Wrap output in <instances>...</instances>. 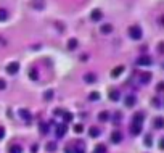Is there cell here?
Instances as JSON below:
<instances>
[{"label": "cell", "mask_w": 164, "mask_h": 153, "mask_svg": "<svg viewBox=\"0 0 164 153\" xmlns=\"http://www.w3.org/2000/svg\"><path fill=\"white\" fill-rule=\"evenodd\" d=\"M7 18H8V11L5 8H0V21H7Z\"/></svg>", "instance_id": "23"}, {"label": "cell", "mask_w": 164, "mask_h": 153, "mask_svg": "<svg viewBox=\"0 0 164 153\" xmlns=\"http://www.w3.org/2000/svg\"><path fill=\"white\" fill-rule=\"evenodd\" d=\"M19 116H21L24 121H31V113H29V110H19Z\"/></svg>", "instance_id": "15"}, {"label": "cell", "mask_w": 164, "mask_h": 153, "mask_svg": "<svg viewBox=\"0 0 164 153\" xmlns=\"http://www.w3.org/2000/svg\"><path fill=\"white\" fill-rule=\"evenodd\" d=\"M100 31H101V34H111L113 32V26L111 24H101L100 26Z\"/></svg>", "instance_id": "13"}, {"label": "cell", "mask_w": 164, "mask_h": 153, "mask_svg": "<svg viewBox=\"0 0 164 153\" xmlns=\"http://www.w3.org/2000/svg\"><path fill=\"white\" fill-rule=\"evenodd\" d=\"M90 18H92V21H100V19L103 18V13H101V10H100V8H95L93 11H92Z\"/></svg>", "instance_id": "8"}, {"label": "cell", "mask_w": 164, "mask_h": 153, "mask_svg": "<svg viewBox=\"0 0 164 153\" xmlns=\"http://www.w3.org/2000/svg\"><path fill=\"white\" fill-rule=\"evenodd\" d=\"M7 71H8L10 74H16L19 71V63L18 61H13V63H10L8 66H7Z\"/></svg>", "instance_id": "7"}, {"label": "cell", "mask_w": 164, "mask_h": 153, "mask_svg": "<svg viewBox=\"0 0 164 153\" xmlns=\"http://www.w3.org/2000/svg\"><path fill=\"white\" fill-rule=\"evenodd\" d=\"M63 121H65V124H68V123H71L73 121V113H69V111H63Z\"/></svg>", "instance_id": "17"}, {"label": "cell", "mask_w": 164, "mask_h": 153, "mask_svg": "<svg viewBox=\"0 0 164 153\" xmlns=\"http://www.w3.org/2000/svg\"><path fill=\"white\" fill-rule=\"evenodd\" d=\"M119 97H121V93H119V90H118V89H113V90L110 92V100L118 102V100H119Z\"/></svg>", "instance_id": "14"}, {"label": "cell", "mask_w": 164, "mask_h": 153, "mask_svg": "<svg viewBox=\"0 0 164 153\" xmlns=\"http://www.w3.org/2000/svg\"><path fill=\"white\" fill-rule=\"evenodd\" d=\"M122 71H124V66H116L113 71H111V76H113V77H118V76H121Z\"/></svg>", "instance_id": "18"}, {"label": "cell", "mask_w": 164, "mask_h": 153, "mask_svg": "<svg viewBox=\"0 0 164 153\" xmlns=\"http://www.w3.org/2000/svg\"><path fill=\"white\" fill-rule=\"evenodd\" d=\"M87 58H89V55H81V60L82 61H87Z\"/></svg>", "instance_id": "40"}, {"label": "cell", "mask_w": 164, "mask_h": 153, "mask_svg": "<svg viewBox=\"0 0 164 153\" xmlns=\"http://www.w3.org/2000/svg\"><path fill=\"white\" fill-rule=\"evenodd\" d=\"M151 143H153V139H151V135H146V137H145V145H146V147H150Z\"/></svg>", "instance_id": "33"}, {"label": "cell", "mask_w": 164, "mask_h": 153, "mask_svg": "<svg viewBox=\"0 0 164 153\" xmlns=\"http://www.w3.org/2000/svg\"><path fill=\"white\" fill-rule=\"evenodd\" d=\"M89 134H90V137H100V129L95 127V126H92L89 129Z\"/></svg>", "instance_id": "19"}, {"label": "cell", "mask_w": 164, "mask_h": 153, "mask_svg": "<svg viewBox=\"0 0 164 153\" xmlns=\"http://www.w3.org/2000/svg\"><path fill=\"white\" fill-rule=\"evenodd\" d=\"M32 5H34L37 10H43V0H34Z\"/></svg>", "instance_id": "25"}, {"label": "cell", "mask_w": 164, "mask_h": 153, "mask_svg": "<svg viewBox=\"0 0 164 153\" xmlns=\"http://www.w3.org/2000/svg\"><path fill=\"white\" fill-rule=\"evenodd\" d=\"M143 119H145V115H143V113L140 111V113H135V115H134V118H132V123L142 124V123H143Z\"/></svg>", "instance_id": "11"}, {"label": "cell", "mask_w": 164, "mask_h": 153, "mask_svg": "<svg viewBox=\"0 0 164 153\" xmlns=\"http://www.w3.org/2000/svg\"><path fill=\"white\" fill-rule=\"evenodd\" d=\"M74 153H85V143L82 140H76L74 142Z\"/></svg>", "instance_id": "4"}, {"label": "cell", "mask_w": 164, "mask_h": 153, "mask_svg": "<svg viewBox=\"0 0 164 153\" xmlns=\"http://www.w3.org/2000/svg\"><path fill=\"white\" fill-rule=\"evenodd\" d=\"M66 153H73V152H71V148H66Z\"/></svg>", "instance_id": "41"}, {"label": "cell", "mask_w": 164, "mask_h": 153, "mask_svg": "<svg viewBox=\"0 0 164 153\" xmlns=\"http://www.w3.org/2000/svg\"><path fill=\"white\" fill-rule=\"evenodd\" d=\"M93 153H97V152H93Z\"/></svg>", "instance_id": "42"}, {"label": "cell", "mask_w": 164, "mask_h": 153, "mask_svg": "<svg viewBox=\"0 0 164 153\" xmlns=\"http://www.w3.org/2000/svg\"><path fill=\"white\" fill-rule=\"evenodd\" d=\"M10 153H23V148L19 145H13V147H10Z\"/></svg>", "instance_id": "26"}, {"label": "cell", "mask_w": 164, "mask_h": 153, "mask_svg": "<svg viewBox=\"0 0 164 153\" xmlns=\"http://www.w3.org/2000/svg\"><path fill=\"white\" fill-rule=\"evenodd\" d=\"M151 63H153V60H151V57H148V55H142V57H138V60H137L138 66H150Z\"/></svg>", "instance_id": "2"}, {"label": "cell", "mask_w": 164, "mask_h": 153, "mask_svg": "<svg viewBox=\"0 0 164 153\" xmlns=\"http://www.w3.org/2000/svg\"><path fill=\"white\" fill-rule=\"evenodd\" d=\"M156 89H158L159 92H161V90L164 89V84H163V82H158V85H156Z\"/></svg>", "instance_id": "38"}, {"label": "cell", "mask_w": 164, "mask_h": 153, "mask_svg": "<svg viewBox=\"0 0 164 153\" xmlns=\"http://www.w3.org/2000/svg\"><path fill=\"white\" fill-rule=\"evenodd\" d=\"M98 119L100 121H108V119H110V113H108V111H101L98 115Z\"/></svg>", "instance_id": "24"}, {"label": "cell", "mask_w": 164, "mask_h": 153, "mask_svg": "<svg viewBox=\"0 0 164 153\" xmlns=\"http://www.w3.org/2000/svg\"><path fill=\"white\" fill-rule=\"evenodd\" d=\"M129 36L130 39H134V40H138V39H142V27L134 24L129 27Z\"/></svg>", "instance_id": "1"}, {"label": "cell", "mask_w": 164, "mask_h": 153, "mask_svg": "<svg viewBox=\"0 0 164 153\" xmlns=\"http://www.w3.org/2000/svg\"><path fill=\"white\" fill-rule=\"evenodd\" d=\"M84 81H85L87 84H93V82L97 81V76H95V73H87L85 76H84Z\"/></svg>", "instance_id": "12"}, {"label": "cell", "mask_w": 164, "mask_h": 153, "mask_svg": "<svg viewBox=\"0 0 164 153\" xmlns=\"http://www.w3.org/2000/svg\"><path fill=\"white\" fill-rule=\"evenodd\" d=\"M5 87H7V82L3 81V79H0V90H3Z\"/></svg>", "instance_id": "35"}, {"label": "cell", "mask_w": 164, "mask_h": 153, "mask_svg": "<svg viewBox=\"0 0 164 153\" xmlns=\"http://www.w3.org/2000/svg\"><path fill=\"white\" fill-rule=\"evenodd\" d=\"M142 124H137V123H132L130 124V134L132 135H140L142 134Z\"/></svg>", "instance_id": "5"}, {"label": "cell", "mask_w": 164, "mask_h": 153, "mask_svg": "<svg viewBox=\"0 0 164 153\" xmlns=\"http://www.w3.org/2000/svg\"><path fill=\"white\" fill-rule=\"evenodd\" d=\"M82 131H84V126H82V124H76V126H74V132H76V134H81Z\"/></svg>", "instance_id": "31"}, {"label": "cell", "mask_w": 164, "mask_h": 153, "mask_svg": "<svg viewBox=\"0 0 164 153\" xmlns=\"http://www.w3.org/2000/svg\"><path fill=\"white\" fill-rule=\"evenodd\" d=\"M135 102H137L135 95H127V97H126V100H124V105L130 108V107H134V105H135Z\"/></svg>", "instance_id": "10"}, {"label": "cell", "mask_w": 164, "mask_h": 153, "mask_svg": "<svg viewBox=\"0 0 164 153\" xmlns=\"http://www.w3.org/2000/svg\"><path fill=\"white\" fill-rule=\"evenodd\" d=\"M37 150H39V147H37V145H32V148H31V152H32V153H37Z\"/></svg>", "instance_id": "39"}, {"label": "cell", "mask_w": 164, "mask_h": 153, "mask_svg": "<svg viewBox=\"0 0 164 153\" xmlns=\"http://www.w3.org/2000/svg\"><path fill=\"white\" fill-rule=\"evenodd\" d=\"M61 115H63V110H60V108L55 110V116H61Z\"/></svg>", "instance_id": "37"}, {"label": "cell", "mask_w": 164, "mask_h": 153, "mask_svg": "<svg viewBox=\"0 0 164 153\" xmlns=\"http://www.w3.org/2000/svg\"><path fill=\"white\" fill-rule=\"evenodd\" d=\"M95 152H97V153H106V147H105V145H97V147H95Z\"/></svg>", "instance_id": "28"}, {"label": "cell", "mask_w": 164, "mask_h": 153, "mask_svg": "<svg viewBox=\"0 0 164 153\" xmlns=\"http://www.w3.org/2000/svg\"><path fill=\"white\" fill-rule=\"evenodd\" d=\"M121 140H122V134L119 131L111 132V142H113V143H119Z\"/></svg>", "instance_id": "9"}, {"label": "cell", "mask_w": 164, "mask_h": 153, "mask_svg": "<svg viewBox=\"0 0 164 153\" xmlns=\"http://www.w3.org/2000/svg\"><path fill=\"white\" fill-rule=\"evenodd\" d=\"M164 126V119H163V118H156V119H154V127L156 129H161Z\"/></svg>", "instance_id": "22"}, {"label": "cell", "mask_w": 164, "mask_h": 153, "mask_svg": "<svg viewBox=\"0 0 164 153\" xmlns=\"http://www.w3.org/2000/svg\"><path fill=\"white\" fill-rule=\"evenodd\" d=\"M51 97H53V90H47V92L43 93V99L45 100H51Z\"/></svg>", "instance_id": "30"}, {"label": "cell", "mask_w": 164, "mask_h": 153, "mask_svg": "<svg viewBox=\"0 0 164 153\" xmlns=\"http://www.w3.org/2000/svg\"><path fill=\"white\" fill-rule=\"evenodd\" d=\"M50 131V124L49 123H40V132L42 134H49Z\"/></svg>", "instance_id": "21"}, {"label": "cell", "mask_w": 164, "mask_h": 153, "mask_svg": "<svg viewBox=\"0 0 164 153\" xmlns=\"http://www.w3.org/2000/svg\"><path fill=\"white\" fill-rule=\"evenodd\" d=\"M3 137H5V129H3L2 126H0V140H2Z\"/></svg>", "instance_id": "36"}, {"label": "cell", "mask_w": 164, "mask_h": 153, "mask_svg": "<svg viewBox=\"0 0 164 153\" xmlns=\"http://www.w3.org/2000/svg\"><path fill=\"white\" fill-rule=\"evenodd\" d=\"M66 131H68V126H66L65 123L58 124V127H57V137H58V139L65 137V135H66Z\"/></svg>", "instance_id": "6"}, {"label": "cell", "mask_w": 164, "mask_h": 153, "mask_svg": "<svg viewBox=\"0 0 164 153\" xmlns=\"http://www.w3.org/2000/svg\"><path fill=\"white\" fill-rule=\"evenodd\" d=\"M68 49H69V50H76V49H77V40H76V39H69V40H68Z\"/></svg>", "instance_id": "20"}, {"label": "cell", "mask_w": 164, "mask_h": 153, "mask_svg": "<svg viewBox=\"0 0 164 153\" xmlns=\"http://www.w3.org/2000/svg\"><path fill=\"white\" fill-rule=\"evenodd\" d=\"M151 81V73H140L138 74V82L140 84H148V82Z\"/></svg>", "instance_id": "3"}, {"label": "cell", "mask_w": 164, "mask_h": 153, "mask_svg": "<svg viewBox=\"0 0 164 153\" xmlns=\"http://www.w3.org/2000/svg\"><path fill=\"white\" fill-rule=\"evenodd\" d=\"M45 148H47V152H57V142H53V140H50V142H47L45 145Z\"/></svg>", "instance_id": "16"}, {"label": "cell", "mask_w": 164, "mask_h": 153, "mask_svg": "<svg viewBox=\"0 0 164 153\" xmlns=\"http://www.w3.org/2000/svg\"><path fill=\"white\" fill-rule=\"evenodd\" d=\"M119 121H121V113H114V116H113V123H114V124H119Z\"/></svg>", "instance_id": "32"}, {"label": "cell", "mask_w": 164, "mask_h": 153, "mask_svg": "<svg viewBox=\"0 0 164 153\" xmlns=\"http://www.w3.org/2000/svg\"><path fill=\"white\" fill-rule=\"evenodd\" d=\"M89 99L92 100V102H95V100H98L100 99V93L98 92H92L90 95H89Z\"/></svg>", "instance_id": "29"}, {"label": "cell", "mask_w": 164, "mask_h": 153, "mask_svg": "<svg viewBox=\"0 0 164 153\" xmlns=\"http://www.w3.org/2000/svg\"><path fill=\"white\" fill-rule=\"evenodd\" d=\"M153 105H154V107H159V105H161V102H159L158 97H154V99H153Z\"/></svg>", "instance_id": "34"}, {"label": "cell", "mask_w": 164, "mask_h": 153, "mask_svg": "<svg viewBox=\"0 0 164 153\" xmlns=\"http://www.w3.org/2000/svg\"><path fill=\"white\" fill-rule=\"evenodd\" d=\"M29 77H31V79H32V81H37V79H39L37 69H31V71H29Z\"/></svg>", "instance_id": "27"}]
</instances>
